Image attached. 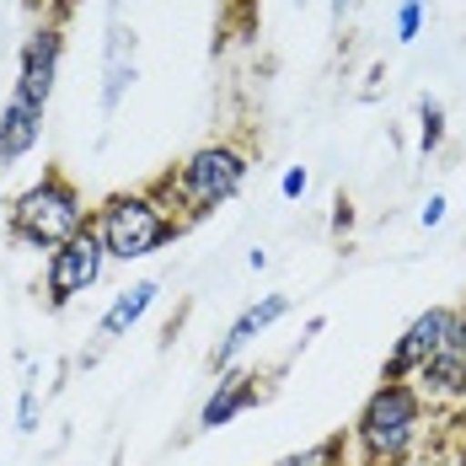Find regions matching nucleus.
Returning a JSON list of instances; mask_svg holds the SVG:
<instances>
[{"instance_id": "f257e3e1", "label": "nucleus", "mask_w": 466, "mask_h": 466, "mask_svg": "<svg viewBox=\"0 0 466 466\" xmlns=\"http://www.w3.org/2000/svg\"><path fill=\"white\" fill-rule=\"evenodd\" d=\"M247 177H252V150L241 140H209V145H193L183 161L167 167L150 187L172 204V215L193 231L198 220L226 209L236 193L247 187Z\"/></svg>"}, {"instance_id": "f03ea898", "label": "nucleus", "mask_w": 466, "mask_h": 466, "mask_svg": "<svg viewBox=\"0 0 466 466\" xmlns=\"http://www.w3.org/2000/svg\"><path fill=\"white\" fill-rule=\"evenodd\" d=\"M429 423V402L413 380H380L360 402L349 429V456L354 466H408Z\"/></svg>"}, {"instance_id": "7ed1b4c3", "label": "nucleus", "mask_w": 466, "mask_h": 466, "mask_svg": "<svg viewBox=\"0 0 466 466\" xmlns=\"http://www.w3.org/2000/svg\"><path fill=\"white\" fill-rule=\"evenodd\" d=\"M81 231H92V204L76 187V177L59 167H44V177H33L5 204V241L16 252H44L48 258L54 247H65Z\"/></svg>"}, {"instance_id": "20e7f679", "label": "nucleus", "mask_w": 466, "mask_h": 466, "mask_svg": "<svg viewBox=\"0 0 466 466\" xmlns=\"http://www.w3.org/2000/svg\"><path fill=\"white\" fill-rule=\"evenodd\" d=\"M92 236L102 241L107 263H145L156 252H167L172 241H183L187 226L172 215V204L156 187H118L92 204Z\"/></svg>"}, {"instance_id": "39448f33", "label": "nucleus", "mask_w": 466, "mask_h": 466, "mask_svg": "<svg viewBox=\"0 0 466 466\" xmlns=\"http://www.w3.org/2000/svg\"><path fill=\"white\" fill-rule=\"evenodd\" d=\"M102 268H107L102 241H96L92 231L70 236L65 247H54V252L44 258V306L48 311H70L86 289H96Z\"/></svg>"}, {"instance_id": "423d86ee", "label": "nucleus", "mask_w": 466, "mask_h": 466, "mask_svg": "<svg viewBox=\"0 0 466 466\" xmlns=\"http://www.w3.org/2000/svg\"><path fill=\"white\" fill-rule=\"evenodd\" d=\"M59 65H65V22H38V27L22 38V54H16V86H11V96H16V102H27L33 113H48L54 86H59Z\"/></svg>"}, {"instance_id": "0eeeda50", "label": "nucleus", "mask_w": 466, "mask_h": 466, "mask_svg": "<svg viewBox=\"0 0 466 466\" xmlns=\"http://www.w3.org/2000/svg\"><path fill=\"white\" fill-rule=\"evenodd\" d=\"M413 386L423 391L429 408H466V300L456 306V317H451L445 349L413 375Z\"/></svg>"}, {"instance_id": "6e6552de", "label": "nucleus", "mask_w": 466, "mask_h": 466, "mask_svg": "<svg viewBox=\"0 0 466 466\" xmlns=\"http://www.w3.org/2000/svg\"><path fill=\"white\" fill-rule=\"evenodd\" d=\"M451 317H456V306H429L419 311L408 332L397 338V349L386 354V365H380V380H413V375L445 349V338H451Z\"/></svg>"}, {"instance_id": "1a4fd4ad", "label": "nucleus", "mask_w": 466, "mask_h": 466, "mask_svg": "<svg viewBox=\"0 0 466 466\" xmlns=\"http://www.w3.org/2000/svg\"><path fill=\"white\" fill-rule=\"evenodd\" d=\"M258 402H268V375L236 370V365H231V370L215 375V391L204 397V408H198L193 429H198V434H215V429L236 423L247 408H258Z\"/></svg>"}, {"instance_id": "9d476101", "label": "nucleus", "mask_w": 466, "mask_h": 466, "mask_svg": "<svg viewBox=\"0 0 466 466\" xmlns=\"http://www.w3.org/2000/svg\"><path fill=\"white\" fill-rule=\"evenodd\" d=\"M289 311H295V300H289L284 289H268V295H258L252 306H241V317L226 327V338H220V343H215V354H209V370H215V375L231 370L236 360H241V354H247V349H252V343H258L274 322H284Z\"/></svg>"}, {"instance_id": "9b49d317", "label": "nucleus", "mask_w": 466, "mask_h": 466, "mask_svg": "<svg viewBox=\"0 0 466 466\" xmlns=\"http://www.w3.org/2000/svg\"><path fill=\"white\" fill-rule=\"evenodd\" d=\"M135 86V27L124 22V16H113L107 22V44H102V118H113L118 107H124V96Z\"/></svg>"}, {"instance_id": "f8f14e48", "label": "nucleus", "mask_w": 466, "mask_h": 466, "mask_svg": "<svg viewBox=\"0 0 466 466\" xmlns=\"http://www.w3.org/2000/svg\"><path fill=\"white\" fill-rule=\"evenodd\" d=\"M156 300H161V279H135L129 289H118V295L107 300L102 322H96V349H113L118 338H129Z\"/></svg>"}, {"instance_id": "ddd939ff", "label": "nucleus", "mask_w": 466, "mask_h": 466, "mask_svg": "<svg viewBox=\"0 0 466 466\" xmlns=\"http://www.w3.org/2000/svg\"><path fill=\"white\" fill-rule=\"evenodd\" d=\"M38 140H44V113H33L27 102L5 96V102H0V167L27 161V156L38 150Z\"/></svg>"}, {"instance_id": "4468645a", "label": "nucleus", "mask_w": 466, "mask_h": 466, "mask_svg": "<svg viewBox=\"0 0 466 466\" xmlns=\"http://www.w3.org/2000/svg\"><path fill=\"white\" fill-rule=\"evenodd\" d=\"M274 466H354V456H349V434H322L317 445L289 451V456H279Z\"/></svg>"}, {"instance_id": "2eb2a0df", "label": "nucleus", "mask_w": 466, "mask_h": 466, "mask_svg": "<svg viewBox=\"0 0 466 466\" xmlns=\"http://www.w3.org/2000/svg\"><path fill=\"white\" fill-rule=\"evenodd\" d=\"M451 135V118H445V102L440 96H419V150L423 156H434L440 145Z\"/></svg>"}, {"instance_id": "dca6fc26", "label": "nucleus", "mask_w": 466, "mask_h": 466, "mask_svg": "<svg viewBox=\"0 0 466 466\" xmlns=\"http://www.w3.org/2000/svg\"><path fill=\"white\" fill-rule=\"evenodd\" d=\"M391 27H397V44H419V33H423V0H402V5H397V16H391Z\"/></svg>"}, {"instance_id": "f3484780", "label": "nucleus", "mask_w": 466, "mask_h": 466, "mask_svg": "<svg viewBox=\"0 0 466 466\" xmlns=\"http://www.w3.org/2000/svg\"><path fill=\"white\" fill-rule=\"evenodd\" d=\"M16 429H22V434H38V386H33V375L22 380V402H16Z\"/></svg>"}, {"instance_id": "a211bd4d", "label": "nucleus", "mask_w": 466, "mask_h": 466, "mask_svg": "<svg viewBox=\"0 0 466 466\" xmlns=\"http://www.w3.org/2000/svg\"><path fill=\"white\" fill-rule=\"evenodd\" d=\"M445 215H451V198H445V193H429L423 209H419V226L423 231H434V226H445Z\"/></svg>"}, {"instance_id": "6ab92c4d", "label": "nucleus", "mask_w": 466, "mask_h": 466, "mask_svg": "<svg viewBox=\"0 0 466 466\" xmlns=\"http://www.w3.org/2000/svg\"><path fill=\"white\" fill-rule=\"evenodd\" d=\"M306 187H311V172L306 167H284V177H279V198H306Z\"/></svg>"}, {"instance_id": "aec40b11", "label": "nucleus", "mask_w": 466, "mask_h": 466, "mask_svg": "<svg viewBox=\"0 0 466 466\" xmlns=\"http://www.w3.org/2000/svg\"><path fill=\"white\" fill-rule=\"evenodd\" d=\"M76 5H81V0H48V22H65Z\"/></svg>"}, {"instance_id": "412c9836", "label": "nucleus", "mask_w": 466, "mask_h": 466, "mask_svg": "<svg viewBox=\"0 0 466 466\" xmlns=\"http://www.w3.org/2000/svg\"><path fill=\"white\" fill-rule=\"evenodd\" d=\"M247 268H252V274H258V268H268V252H263V247H252V252H247Z\"/></svg>"}, {"instance_id": "4be33fe9", "label": "nucleus", "mask_w": 466, "mask_h": 466, "mask_svg": "<svg viewBox=\"0 0 466 466\" xmlns=\"http://www.w3.org/2000/svg\"><path fill=\"white\" fill-rule=\"evenodd\" d=\"M343 11H349V0H332V16H338V22H343Z\"/></svg>"}, {"instance_id": "5701e85b", "label": "nucleus", "mask_w": 466, "mask_h": 466, "mask_svg": "<svg viewBox=\"0 0 466 466\" xmlns=\"http://www.w3.org/2000/svg\"><path fill=\"white\" fill-rule=\"evenodd\" d=\"M456 466H466V440H461V451H456Z\"/></svg>"}, {"instance_id": "b1692460", "label": "nucleus", "mask_w": 466, "mask_h": 466, "mask_svg": "<svg viewBox=\"0 0 466 466\" xmlns=\"http://www.w3.org/2000/svg\"><path fill=\"white\" fill-rule=\"evenodd\" d=\"M300 5H306V0H300Z\"/></svg>"}]
</instances>
